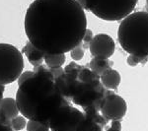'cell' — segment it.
<instances>
[{"mask_svg":"<svg viewBox=\"0 0 148 131\" xmlns=\"http://www.w3.org/2000/svg\"><path fill=\"white\" fill-rule=\"evenodd\" d=\"M101 82L103 86L108 90H116L121 84V74L114 69H110L105 72L101 77Z\"/></svg>","mask_w":148,"mask_h":131,"instance_id":"obj_13","label":"cell"},{"mask_svg":"<svg viewBox=\"0 0 148 131\" xmlns=\"http://www.w3.org/2000/svg\"><path fill=\"white\" fill-rule=\"evenodd\" d=\"M79 5L82 7L84 10H86V0H75Z\"/></svg>","mask_w":148,"mask_h":131,"instance_id":"obj_25","label":"cell"},{"mask_svg":"<svg viewBox=\"0 0 148 131\" xmlns=\"http://www.w3.org/2000/svg\"><path fill=\"white\" fill-rule=\"evenodd\" d=\"M56 80L59 91L70 103L83 109L92 108L100 111L108 89L89 67L70 62Z\"/></svg>","mask_w":148,"mask_h":131,"instance_id":"obj_3","label":"cell"},{"mask_svg":"<svg viewBox=\"0 0 148 131\" xmlns=\"http://www.w3.org/2000/svg\"><path fill=\"white\" fill-rule=\"evenodd\" d=\"M49 71H51V73L52 74L54 78H58L59 76L63 73V67H58V68H49Z\"/></svg>","mask_w":148,"mask_h":131,"instance_id":"obj_23","label":"cell"},{"mask_svg":"<svg viewBox=\"0 0 148 131\" xmlns=\"http://www.w3.org/2000/svg\"><path fill=\"white\" fill-rule=\"evenodd\" d=\"M22 52L26 55V57L28 58V61L30 62V64H32V66L38 67L40 65H42L45 53L40 51V49H38L35 46H33L29 40L26 44V46L23 47Z\"/></svg>","mask_w":148,"mask_h":131,"instance_id":"obj_12","label":"cell"},{"mask_svg":"<svg viewBox=\"0 0 148 131\" xmlns=\"http://www.w3.org/2000/svg\"><path fill=\"white\" fill-rule=\"evenodd\" d=\"M84 123L81 131H103L108 119L104 117L99 111L92 108H84Z\"/></svg>","mask_w":148,"mask_h":131,"instance_id":"obj_10","label":"cell"},{"mask_svg":"<svg viewBox=\"0 0 148 131\" xmlns=\"http://www.w3.org/2000/svg\"><path fill=\"white\" fill-rule=\"evenodd\" d=\"M93 32L91 30H89V29H87L86 30V32H85V35H84V37H83V40H82V46H83V48H87V47H89V44H90V42H91V40L93 39Z\"/></svg>","mask_w":148,"mask_h":131,"instance_id":"obj_20","label":"cell"},{"mask_svg":"<svg viewBox=\"0 0 148 131\" xmlns=\"http://www.w3.org/2000/svg\"><path fill=\"white\" fill-rule=\"evenodd\" d=\"M116 44L113 38L107 34H98L93 37L89 44V50L93 57L110 58L114 53Z\"/></svg>","mask_w":148,"mask_h":131,"instance_id":"obj_9","label":"cell"},{"mask_svg":"<svg viewBox=\"0 0 148 131\" xmlns=\"http://www.w3.org/2000/svg\"><path fill=\"white\" fill-rule=\"evenodd\" d=\"M0 131H14V130L12 129L10 125H6L0 122Z\"/></svg>","mask_w":148,"mask_h":131,"instance_id":"obj_24","label":"cell"},{"mask_svg":"<svg viewBox=\"0 0 148 131\" xmlns=\"http://www.w3.org/2000/svg\"><path fill=\"white\" fill-rule=\"evenodd\" d=\"M34 74L16 93V103L20 113L28 120L49 123L63 106L70 102L61 94L56 78L47 66L34 67Z\"/></svg>","mask_w":148,"mask_h":131,"instance_id":"obj_2","label":"cell"},{"mask_svg":"<svg viewBox=\"0 0 148 131\" xmlns=\"http://www.w3.org/2000/svg\"><path fill=\"white\" fill-rule=\"evenodd\" d=\"M121 124L120 120H113L112 121L111 127L105 131H121Z\"/></svg>","mask_w":148,"mask_h":131,"instance_id":"obj_22","label":"cell"},{"mask_svg":"<svg viewBox=\"0 0 148 131\" xmlns=\"http://www.w3.org/2000/svg\"><path fill=\"white\" fill-rule=\"evenodd\" d=\"M127 111L126 102L121 96L108 90L101 106V114L109 121L121 120Z\"/></svg>","mask_w":148,"mask_h":131,"instance_id":"obj_8","label":"cell"},{"mask_svg":"<svg viewBox=\"0 0 148 131\" xmlns=\"http://www.w3.org/2000/svg\"><path fill=\"white\" fill-rule=\"evenodd\" d=\"M70 56L74 61H79L84 56V48L82 46V44H78L76 47L70 50Z\"/></svg>","mask_w":148,"mask_h":131,"instance_id":"obj_19","label":"cell"},{"mask_svg":"<svg viewBox=\"0 0 148 131\" xmlns=\"http://www.w3.org/2000/svg\"><path fill=\"white\" fill-rule=\"evenodd\" d=\"M24 29L29 42L45 54H65L82 42L87 18L75 0H34Z\"/></svg>","mask_w":148,"mask_h":131,"instance_id":"obj_1","label":"cell"},{"mask_svg":"<svg viewBox=\"0 0 148 131\" xmlns=\"http://www.w3.org/2000/svg\"><path fill=\"white\" fill-rule=\"evenodd\" d=\"M113 62L109 58H101V57H93L90 61L89 68L101 77L105 72L112 68Z\"/></svg>","mask_w":148,"mask_h":131,"instance_id":"obj_14","label":"cell"},{"mask_svg":"<svg viewBox=\"0 0 148 131\" xmlns=\"http://www.w3.org/2000/svg\"><path fill=\"white\" fill-rule=\"evenodd\" d=\"M33 74H34V71H25V72H22V74L19 76L18 78V86L23 84L26 80L29 79L30 77H32Z\"/></svg>","mask_w":148,"mask_h":131,"instance_id":"obj_21","label":"cell"},{"mask_svg":"<svg viewBox=\"0 0 148 131\" xmlns=\"http://www.w3.org/2000/svg\"><path fill=\"white\" fill-rule=\"evenodd\" d=\"M44 61L47 68H58L62 67L66 61L65 54H45Z\"/></svg>","mask_w":148,"mask_h":131,"instance_id":"obj_15","label":"cell"},{"mask_svg":"<svg viewBox=\"0 0 148 131\" xmlns=\"http://www.w3.org/2000/svg\"><path fill=\"white\" fill-rule=\"evenodd\" d=\"M84 123V113L71 104L63 106L49 120L51 131H81Z\"/></svg>","mask_w":148,"mask_h":131,"instance_id":"obj_7","label":"cell"},{"mask_svg":"<svg viewBox=\"0 0 148 131\" xmlns=\"http://www.w3.org/2000/svg\"><path fill=\"white\" fill-rule=\"evenodd\" d=\"M138 0H86V10L109 22L125 19L132 13Z\"/></svg>","mask_w":148,"mask_h":131,"instance_id":"obj_5","label":"cell"},{"mask_svg":"<svg viewBox=\"0 0 148 131\" xmlns=\"http://www.w3.org/2000/svg\"><path fill=\"white\" fill-rule=\"evenodd\" d=\"M26 129H27V131H49V123H42L35 120H28Z\"/></svg>","mask_w":148,"mask_h":131,"instance_id":"obj_17","label":"cell"},{"mask_svg":"<svg viewBox=\"0 0 148 131\" xmlns=\"http://www.w3.org/2000/svg\"><path fill=\"white\" fill-rule=\"evenodd\" d=\"M27 118L23 115H18L10 121V126L14 131H21L27 126Z\"/></svg>","mask_w":148,"mask_h":131,"instance_id":"obj_16","label":"cell"},{"mask_svg":"<svg viewBox=\"0 0 148 131\" xmlns=\"http://www.w3.org/2000/svg\"><path fill=\"white\" fill-rule=\"evenodd\" d=\"M24 69L23 53L16 46L0 44V85H8L18 80Z\"/></svg>","mask_w":148,"mask_h":131,"instance_id":"obj_6","label":"cell"},{"mask_svg":"<svg viewBox=\"0 0 148 131\" xmlns=\"http://www.w3.org/2000/svg\"><path fill=\"white\" fill-rule=\"evenodd\" d=\"M147 62H148V56H136V55L130 54V56L126 59V63L130 66H131V67H135V66H137L140 63L142 65H144Z\"/></svg>","mask_w":148,"mask_h":131,"instance_id":"obj_18","label":"cell"},{"mask_svg":"<svg viewBox=\"0 0 148 131\" xmlns=\"http://www.w3.org/2000/svg\"><path fill=\"white\" fill-rule=\"evenodd\" d=\"M146 10L148 11V0H146Z\"/></svg>","mask_w":148,"mask_h":131,"instance_id":"obj_27","label":"cell"},{"mask_svg":"<svg viewBox=\"0 0 148 131\" xmlns=\"http://www.w3.org/2000/svg\"><path fill=\"white\" fill-rule=\"evenodd\" d=\"M118 39L123 50L130 54L148 56V12H134L123 19Z\"/></svg>","mask_w":148,"mask_h":131,"instance_id":"obj_4","label":"cell"},{"mask_svg":"<svg viewBox=\"0 0 148 131\" xmlns=\"http://www.w3.org/2000/svg\"><path fill=\"white\" fill-rule=\"evenodd\" d=\"M20 114L16 100L13 98H2L0 100V117L11 121Z\"/></svg>","mask_w":148,"mask_h":131,"instance_id":"obj_11","label":"cell"},{"mask_svg":"<svg viewBox=\"0 0 148 131\" xmlns=\"http://www.w3.org/2000/svg\"><path fill=\"white\" fill-rule=\"evenodd\" d=\"M4 90H5V86H4V85H0V100L3 98Z\"/></svg>","mask_w":148,"mask_h":131,"instance_id":"obj_26","label":"cell"}]
</instances>
